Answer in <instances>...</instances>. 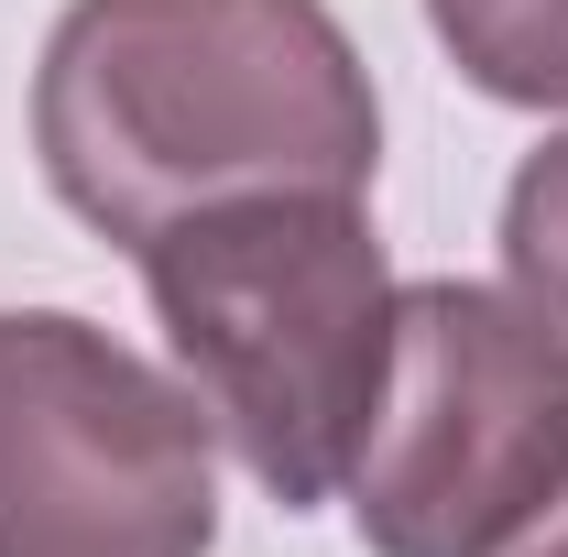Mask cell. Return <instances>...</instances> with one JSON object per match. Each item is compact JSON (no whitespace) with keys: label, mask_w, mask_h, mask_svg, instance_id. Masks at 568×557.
Masks as SVG:
<instances>
[{"label":"cell","mask_w":568,"mask_h":557,"mask_svg":"<svg viewBox=\"0 0 568 557\" xmlns=\"http://www.w3.org/2000/svg\"><path fill=\"white\" fill-rule=\"evenodd\" d=\"M33 153L99 241L142 252L230 198H361L383 110L328 0H67Z\"/></svg>","instance_id":"1"},{"label":"cell","mask_w":568,"mask_h":557,"mask_svg":"<svg viewBox=\"0 0 568 557\" xmlns=\"http://www.w3.org/2000/svg\"><path fill=\"white\" fill-rule=\"evenodd\" d=\"M142 295L197 416L284 514L361 459L394 361V274L361 198H230L142 241Z\"/></svg>","instance_id":"2"},{"label":"cell","mask_w":568,"mask_h":557,"mask_svg":"<svg viewBox=\"0 0 568 557\" xmlns=\"http://www.w3.org/2000/svg\"><path fill=\"white\" fill-rule=\"evenodd\" d=\"M568 482V328L493 284H405L351 459L372 557H503Z\"/></svg>","instance_id":"3"},{"label":"cell","mask_w":568,"mask_h":557,"mask_svg":"<svg viewBox=\"0 0 568 557\" xmlns=\"http://www.w3.org/2000/svg\"><path fill=\"white\" fill-rule=\"evenodd\" d=\"M219 470L175 372L67 306H0V557H209Z\"/></svg>","instance_id":"4"},{"label":"cell","mask_w":568,"mask_h":557,"mask_svg":"<svg viewBox=\"0 0 568 557\" xmlns=\"http://www.w3.org/2000/svg\"><path fill=\"white\" fill-rule=\"evenodd\" d=\"M459 77L503 110H568V0H426Z\"/></svg>","instance_id":"5"},{"label":"cell","mask_w":568,"mask_h":557,"mask_svg":"<svg viewBox=\"0 0 568 557\" xmlns=\"http://www.w3.org/2000/svg\"><path fill=\"white\" fill-rule=\"evenodd\" d=\"M503 274H514L525 306H547L568 328V132L536 142L503 186Z\"/></svg>","instance_id":"6"},{"label":"cell","mask_w":568,"mask_h":557,"mask_svg":"<svg viewBox=\"0 0 568 557\" xmlns=\"http://www.w3.org/2000/svg\"><path fill=\"white\" fill-rule=\"evenodd\" d=\"M503 557H568V482H558V503H547V514H536V525H525Z\"/></svg>","instance_id":"7"}]
</instances>
